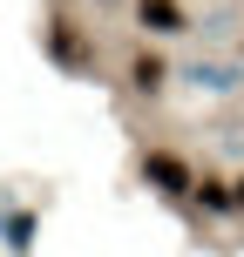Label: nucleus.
<instances>
[{
  "label": "nucleus",
  "mask_w": 244,
  "mask_h": 257,
  "mask_svg": "<svg viewBox=\"0 0 244 257\" xmlns=\"http://www.w3.org/2000/svg\"><path fill=\"white\" fill-rule=\"evenodd\" d=\"M231 210H244V176H237V183H231Z\"/></svg>",
  "instance_id": "423d86ee"
},
{
  "label": "nucleus",
  "mask_w": 244,
  "mask_h": 257,
  "mask_svg": "<svg viewBox=\"0 0 244 257\" xmlns=\"http://www.w3.org/2000/svg\"><path fill=\"white\" fill-rule=\"evenodd\" d=\"M142 176H149L163 196H190V183H197L190 163H183V156H170V149H149V156H142Z\"/></svg>",
  "instance_id": "f257e3e1"
},
{
  "label": "nucleus",
  "mask_w": 244,
  "mask_h": 257,
  "mask_svg": "<svg viewBox=\"0 0 244 257\" xmlns=\"http://www.w3.org/2000/svg\"><path fill=\"white\" fill-rule=\"evenodd\" d=\"M163 88V61L156 54H136V95H156Z\"/></svg>",
  "instance_id": "20e7f679"
},
{
  "label": "nucleus",
  "mask_w": 244,
  "mask_h": 257,
  "mask_svg": "<svg viewBox=\"0 0 244 257\" xmlns=\"http://www.w3.org/2000/svg\"><path fill=\"white\" fill-rule=\"evenodd\" d=\"M136 21L149 27V34H183V27H190V14H183L177 0H136Z\"/></svg>",
  "instance_id": "f03ea898"
},
{
  "label": "nucleus",
  "mask_w": 244,
  "mask_h": 257,
  "mask_svg": "<svg viewBox=\"0 0 244 257\" xmlns=\"http://www.w3.org/2000/svg\"><path fill=\"white\" fill-rule=\"evenodd\" d=\"M48 34H54V61H61V68H89V61H95V54H89V41H82V27L54 21Z\"/></svg>",
  "instance_id": "7ed1b4c3"
},
{
  "label": "nucleus",
  "mask_w": 244,
  "mask_h": 257,
  "mask_svg": "<svg viewBox=\"0 0 244 257\" xmlns=\"http://www.w3.org/2000/svg\"><path fill=\"white\" fill-rule=\"evenodd\" d=\"M190 190H197L204 210H231V190H224V183H190Z\"/></svg>",
  "instance_id": "39448f33"
}]
</instances>
